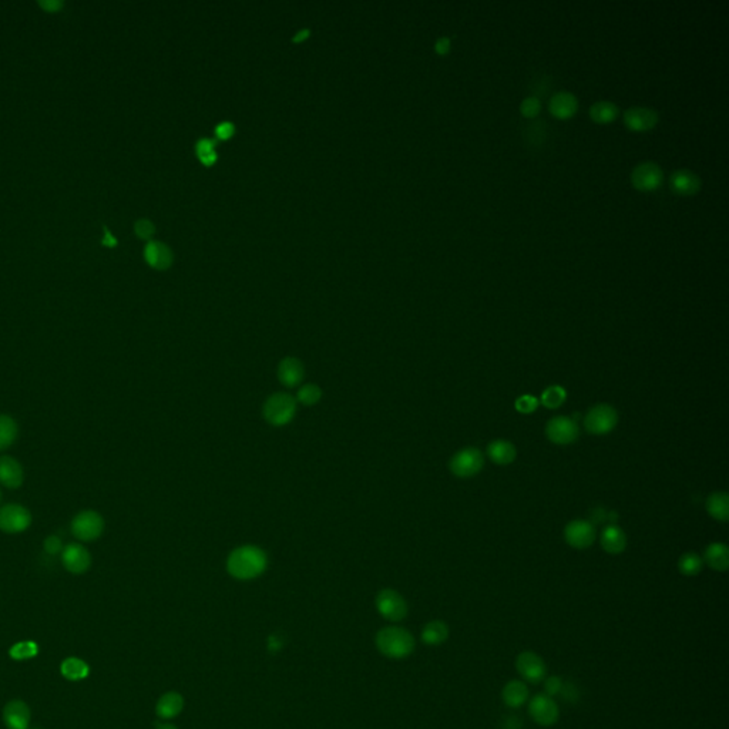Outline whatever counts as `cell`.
<instances>
[{
    "mask_svg": "<svg viewBox=\"0 0 729 729\" xmlns=\"http://www.w3.org/2000/svg\"><path fill=\"white\" fill-rule=\"evenodd\" d=\"M268 566L265 551L257 546H241L232 550L226 558V570L236 580L260 577Z\"/></svg>",
    "mask_w": 729,
    "mask_h": 729,
    "instance_id": "1",
    "label": "cell"
},
{
    "mask_svg": "<svg viewBox=\"0 0 729 729\" xmlns=\"http://www.w3.org/2000/svg\"><path fill=\"white\" fill-rule=\"evenodd\" d=\"M378 650L388 658L403 660L415 650L413 636L401 627H386L377 636Z\"/></svg>",
    "mask_w": 729,
    "mask_h": 729,
    "instance_id": "2",
    "label": "cell"
},
{
    "mask_svg": "<svg viewBox=\"0 0 729 729\" xmlns=\"http://www.w3.org/2000/svg\"><path fill=\"white\" fill-rule=\"evenodd\" d=\"M297 399L287 392L272 394L264 403L263 416L264 419L275 427H281L288 425L295 413H297Z\"/></svg>",
    "mask_w": 729,
    "mask_h": 729,
    "instance_id": "3",
    "label": "cell"
},
{
    "mask_svg": "<svg viewBox=\"0 0 729 729\" xmlns=\"http://www.w3.org/2000/svg\"><path fill=\"white\" fill-rule=\"evenodd\" d=\"M617 411L610 405L599 403L587 412L584 418V427L590 435L601 436L610 433L617 426Z\"/></svg>",
    "mask_w": 729,
    "mask_h": 729,
    "instance_id": "4",
    "label": "cell"
},
{
    "mask_svg": "<svg viewBox=\"0 0 729 729\" xmlns=\"http://www.w3.org/2000/svg\"><path fill=\"white\" fill-rule=\"evenodd\" d=\"M71 534L79 541H94L104 532V519L94 510H84L71 520Z\"/></svg>",
    "mask_w": 729,
    "mask_h": 729,
    "instance_id": "5",
    "label": "cell"
},
{
    "mask_svg": "<svg viewBox=\"0 0 729 729\" xmlns=\"http://www.w3.org/2000/svg\"><path fill=\"white\" fill-rule=\"evenodd\" d=\"M484 466V457L476 447H464L453 454L449 467L450 471L457 477H473Z\"/></svg>",
    "mask_w": 729,
    "mask_h": 729,
    "instance_id": "6",
    "label": "cell"
},
{
    "mask_svg": "<svg viewBox=\"0 0 729 729\" xmlns=\"http://www.w3.org/2000/svg\"><path fill=\"white\" fill-rule=\"evenodd\" d=\"M32 526L30 512L21 505H6L0 507V532L19 534Z\"/></svg>",
    "mask_w": 729,
    "mask_h": 729,
    "instance_id": "7",
    "label": "cell"
},
{
    "mask_svg": "<svg viewBox=\"0 0 729 729\" xmlns=\"http://www.w3.org/2000/svg\"><path fill=\"white\" fill-rule=\"evenodd\" d=\"M377 609L379 614L389 621H402L408 614L405 598L395 590L386 588L377 595Z\"/></svg>",
    "mask_w": 729,
    "mask_h": 729,
    "instance_id": "8",
    "label": "cell"
},
{
    "mask_svg": "<svg viewBox=\"0 0 729 729\" xmlns=\"http://www.w3.org/2000/svg\"><path fill=\"white\" fill-rule=\"evenodd\" d=\"M529 713L540 726H553L560 716V709L554 698L546 694H537L530 699Z\"/></svg>",
    "mask_w": 729,
    "mask_h": 729,
    "instance_id": "9",
    "label": "cell"
},
{
    "mask_svg": "<svg viewBox=\"0 0 729 729\" xmlns=\"http://www.w3.org/2000/svg\"><path fill=\"white\" fill-rule=\"evenodd\" d=\"M580 429L574 419L567 416H556L546 425V436L556 444H570L578 439Z\"/></svg>",
    "mask_w": 729,
    "mask_h": 729,
    "instance_id": "10",
    "label": "cell"
},
{
    "mask_svg": "<svg viewBox=\"0 0 729 729\" xmlns=\"http://www.w3.org/2000/svg\"><path fill=\"white\" fill-rule=\"evenodd\" d=\"M516 668L524 682L539 684L544 681L547 668L543 658L533 651H523L516 658Z\"/></svg>",
    "mask_w": 729,
    "mask_h": 729,
    "instance_id": "11",
    "label": "cell"
},
{
    "mask_svg": "<svg viewBox=\"0 0 729 729\" xmlns=\"http://www.w3.org/2000/svg\"><path fill=\"white\" fill-rule=\"evenodd\" d=\"M631 183L640 191H654L662 183V170L657 163L643 161L634 167Z\"/></svg>",
    "mask_w": 729,
    "mask_h": 729,
    "instance_id": "12",
    "label": "cell"
},
{
    "mask_svg": "<svg viewBox=\"0 0 729 729\" xmlns=\"http://www.w3.org/2000/svg\"><path fill=\"white\" fill-rule=\"evenodd\" d=\"M62 563L69 573L83 574L91 566V556L84 546L79 543H70L64 546L62 551Z\"/></svg>",
    "mask_w": 729,
    "mask_h": 729,
    "instance_id": "13",
    "label": "cell"
},
{
    "mask_svg": "<svg viewBox=\"0 0 729 729\" xmlns=\"http://www.w3.org/2000/svg\"><path fill=\"white\" fill-rule=\"evenodd\" d=\"M564 537L567 544H570L574 549L582 550L594 543L595 529L587 520H573L566 526Z\"/></svg>",
    "mask_w": 729,
    "mask_h": 729,
    "instance_id": "14",
    "label": "cell"
},
{
    "mask_svg": "<svg viewBox=\"0 0 729 729\" xmlns=\"http://www.w3.org/2000/svg\"><path fill=\"white\" fill-rule=\"evenodd\" d=\"M624 123L630 130L647 132L658 123V113L650 107H631L624 113Z\"/></svg>",
    "mask_w": 729,
    "mask_h": 729,
    "instance_id": "15",
    "label": "cell"
},
{
    "mask_svg": "<svg viewBox=\"0 0 729 729\" xmlns=\"http://www.w3.org/2000/svg\"><path fill=\"white\" fill-rule=\"evenodd\" d=\"M304 375V364L295 356H287L278 364V379L287 388L299 386L302 384Z\"/></svg>",
    "mask_w": 729,
    "mask_h": 729,
    "instance_id": "16",
    "label": "cell"
},
{
    "mask_svg": "<svg viewBox=\"0 0 729 729\" xmlns=\"http://www.w3.org/2000/svg\"><path fill=\"white\" fill-rule=\"evenodd\" d=\"M25 480L22 464L12 456L0 457V484L8 489H19Z\"/></svg>",
    "mask_w": 729,
    "mask_h": 729,
    "instance_id": "17",
    "label": "cell"
},
{
    "mask_svg": "<svg viewBox=\"0 0 729 729\" xmlns=\"http://www.w3.org/2000/svg\"><path fill=\"white\" fill-rule=\"evenodd\" d=\"M4 719L9 729H28L30 709L23 701H11L4 711Z\"/></svg>",
    "mask_w": 729,
    "mask_h": 729,
    "instance_id": "18",
    "label": "cell"
},
{
    "mask_svg": "<svg viewBox=\"0 0 729 729\" xmlns=\"http://www.w3.org/2000/svg\"><path fill=\"white\" fill-rule=\"evenodd\" d=\"M701 188V178L691 170H677L671 176V190L679 195L696 194Z\"/></svg>",
    "mask_w": 729,
    "mask_h": 729,
    "instance_id": "19",
    "label": "cell"
},
{
    "mask_svg": "<svg viewBox=\"0 0 729 729\" xmlns=\"http://www.w3.org/2000/svg\"><path fill=\"white\" fill-rule=\"evenodd\" d=\"M550 113L558 118H568L575 114L578 108L577 97L570 91H558L550 97Z\"/></svg>",
    "mask_w": 729,
    "mask_h": 729,
    "instance_id": "20",
    "label": "cell"
},
{
    "mask_svg": "<svg viewBox=\"0 0 729 729\" xmlns=\"http://www.w3.org/2000/svg\"><path fill=\"white\" fill-rule=\"evenodd\" d=\"M601 546L609 554H621L627 547V536L617 524L605 526L601 533Z\"/></svg>",
    "mask_w": 729,
    "mask_h": 729,
    "instance_id": "21",
    "label": "cell"
},
{
    "mask_svg": "<svg viewBox=\"0 0 729 729\" xmlns=\"http://www.w3.org/2000/svg\"><path fill=\"white\" fill-rule=\"evenodd\" d=\"M549 139V125L541 118H533L523 127V140L530 149H540Z\"/></svg>",
    "mask_w": 729,
    "mask_h": 729,
    "instance_id": "22",
    "label": "cell"
},
{
    "mask_svg": "<svg viewBox=\"0 0 729 729\" xmlns=\"http://www.w3.org/2000/svg\"><path fill=\"white\" fill-rule=\"evenodd\" d=\"M144 257L151 267H154L156 270H160V271L168 270L173 264L171 250L167 246L161 244V242H156V241L149 242L146 247V251H144Z\"/></svg>",
    "mask_w": 729,
    "mask_h": 729,
    "instance_id": "23",
    "label": "cell"
},
{
    "mask_svg": "<svg viewBox=\"0 0 729 729\" xmlns=\"http://www.w3.org/2000/svg\"><path fill=\"white\" fill-rule=\"evenodd\" d=\"M503 702L510 708H520L529 699V688L524 681H509L502 689Z\"/></svg>",
    "mask_w": 729,
    "mask_h": 729,
    "instance_id": "24",
    "label": "cell"
},
{
    "mask_svg": "<svg viewBox=\"0 0 729 729\" xmlns=\"http://www.w3.org/2000/svg\"><path fill=\"white\" fill-rule=\"evenodd\" d=\"M516 446L507 440H503V439H498V440H493L489 446H488V456L490 457V460L496 464H500V466H506V464H510L515 461L516 459Z\"/></svg>",
    "mask_w": 729,
    "mask_h": 729,
    "instance_id": "25",
    "label": "cell"
},
{
    "mask_svg": "<svg viewBox=\"0 0 729 729\" xmlns=\"http://www.w3.org/2000/svg\"><path fill=\"white\" fill-rule=\"evenodd\" d=\"M705 563L715 571H726L729 567V550L722 543H712L704 553Z\"/></svg>",
    "mask_w": 729,
    "mask_h": 729,
    "instance_id": "26",
    "label": "cell"
},
{
    "mask_svg": "<svg viewBox=\"0 0 729 729\" xmlns=\"http://www.w3.org/2000/svg\"><path fill=\"white\" fill-rule=\"evenodd\" d=\"M184 706L183 696L178 692H167L164 694L156 706V712L163 719H170L177 716Z\"/></svg>",
    "mask_w": 729,
    "mask_h": 729,
    "instance_id": "27",
    "label": "cell"
},
{
    "mask_svg": "<svg viewBox=\"0 0 729 729\" xmlns=\"http://www.w3.org/2000/svg\"><path fill=\"white\" fill-rule=\"evenodd\" d=\"M420 637L427 645H440L449 638V627L440 620L430 621L423 627Z\"/></svg>",
    "mask_w": 729,
    "mask_h": 729,
    "instance_id": "28",
    "label": "cell"
},
{
    "mask_svg": "<svg viewBox=\"0 0 729 729\" xmlns=\"http://www.w3.org/2000/svg\"><path fill=\"white\" fill-rule=\"evenodd\" d=\"M706 510L711 517L718 522H726L729 517V499L725 492H715L706 499Z\"/></svg>",
    "mask_w": 729,
    "mask_h": 729,
    "instance_id": "29",
    "label": "cell"
},
{
    "mask_svg": "<svg viewBox=\"0 0 729 729\" xmlns=\"http://www.w3.org/2000/svg\"><path fill=\"white\" fill-rule=\"evenodd\" d=\"M19 426L9 415H0V452L9 449L18 439Z\"/></svg>",
    "mask_w": 729,
    "mask_h": 729,
    "instance_id": "30",
    "label": "cell"
},
{
    "mask_svg": "<svg viewBox=\"0 0 729 729\" xmlns=\"http://www.w3.org/2000/svg\"><path fill=\"white\" fill-rule=\"evenodd\" d=\"M590 115L595 123H612V121L619 115V107L612 101L601 100L590 107Z\"/></svg>",
    "mask_w": 729,
    "mask_h": 729,
    "instance_id": "31",
    "label": "cell"
},
{
    "mask_svg": "<svg viewBox=\"0 0 729 729\" xmlns=\"http://www.w3.org/2000/svg\"><path fill=\"white\" fill-rule=\"evenodd\" d=\"M60 671L63 674L64 678L70 679V681H80V679H84L88 672H90V668L88 665L80 660V658H67L62 662V667H60Z\"/></svg>",
    "mask_w": 729,
    "mask_h": 729,
    "instance_id": "32",
    "label": "cell"
},
{
    "mask_svg": "<svg viewBox=\"0 0 729 729\" xmlns=\"http://www.w3.org/2000/svg\"><path fill=\"white\" fill-rule=\"evenodd\" d=\"M530 91L533 93V97L539 98L541 101V98L547 97L551 90H553V79L549 73L546 71H537L532 80H530Z\"/></svg>",
    "mask_w": 729,
    "mask_h": 729,
    "instance_id": "33",
    "label": "cell"
},
{
    "mask_svg": "<svg viewBox=\"0 0 729 729\" xmlns=\"http://www.w3.org/2000/svg\"><path fill=\"white\" fill-rule=\"evenodd\" d=\"M702 566H704L702 558L696 553H692V551H688V553L682 554L679 561H678L679 573L687 575V577L698 575L701 573V570H702Z\"/></svg>",
    "mask_w": 729,
    "mask_h": 729,
    "instance_id": "34",
    "label": "cell"
},
{
    "mask_svg": "<svg viewBox=\"0 0 729 729\" xmlns=\"http://www.w3.org/2000/svg\"><path fill=\"white\" fill-rule=\"evenodd\" d=\"M297 402L304 406H314L322 399V389L315 384H305L297 392Z\"/></svg>",
    "mask_w": 729,
    "mask_h": 729,
    "instance_id": "35",
    "label": "cell"
},
{
    "mask_svg": "<svg viewBox=\"0 0 729 729\" xmlns=\"http://www.w3.org/2000/svg\"><path fill=\"white\" fill-rule=\"evenodd\" d=\"M566 398H567V394L564 391V388L561 386H550L547 388L543 395H541V403L547 408V409H557L560 408L564 402H566Z\"/></svg>",
    "mask_w": 729,
    "mask_h": 729,
    "instance_id": "36",
    "label": "cell"
},
{
    "mask_svg": "<svg viewBox=\"0 0 729 729\" xmlns=\"http://www.w3.org/2000/svg\"><path fill=\"white\" fill-rule=\"evenodd\" d=\"M39 653V647L36 643L33 641H22V643H18L15 644L9 654L13 660H18V661H23V660H30L33 657H36Z\"/></svg>",
    "mask_w": 729,
    "mask_h": 729,
    "instance_id": "37",
    "label": "cell"
},
{
    "mask_svg": "<svg viewBox=\"0 0 729 729\" xmlns=\"http://www.w3.org/2000/svg\"><path fill=\"white\" fill-rule=\"evenodd\" d=\"M541 110V101L533 96L524 98L520 104V111L523 115L526 117H530V118H534Z\"/></svg>",
    "mask_w": 729,
    "mask_h": 729,
    "instance_id": "38",
    "label": "cell"
},
{
    "mask_svg": "<svg viewBox=\"0 0 729 729\" xmlns=\"http://www.w3.org/2000/svg\"><path fill=\"white\" fill-rule=\"evenodd\" d=\"M563 678L560 677H549V678H544V694L554 698V696H558L560 692H561V688H563Z\"/></svg>",
    "mask_w": 729,
    "mask_h": 729,
    "instance_id": "39",
    "label": "cell"
},
{
    "mask_svg": "<svg viewBox=\"0 0 729 729\" xmlns=\"http://www.w3.org/2000/svg\"><path fill=\"white\" fill-rule=\"evenodd\" d=\"M539 406V401L530 395H524L516 401V409L520 413H533Z\"/></svg>",
    "mask_w": 729,
    "mask_h": 729,
    "instance_id": "40",
    "label": "cell"
},
{
    "mask_svg": "<svg viewBox=\"0 0 729 729\" xmlns=\"http://www.w3.org/2000/svg\"><path fill=\"white\" fill-rule=\"evenodd\" d=\"M134 229H136V234L143 238V239H150L153 236V234L156 232V226L149 219H140L136 222L134 225Z\"/></svg>",
    "mask_w": 729,
    "mask_h": 729,
    "instance_id": "41",
    "label": "cell"
},
{
    "mask_svg": "<svg viewBox=\"0 0 729 729\" xmlns=\"http://www.w3.org/2000/svg\"><path fill=\"white\" fill-rule=\"evenodd\" d=\"M235 133V126L232 123H229V121H222V123H219L215 129V136L219 139V140H229Z\"/></svg>",
    "mask_w": 729,
    "mask_h": 729,
    "instance_id": "42",
    "label": "cell"
},
{
    "mask_svg": "<svg viewBox=\"0 0 729 729\" xmlns=\"http://www.w3.org/2000/svg\"><path fill=\"white\" fill-rule=\"evenodd\" d=\"M63 549H64V547H63V544H62V540H60L57 536H50V537H47V539L45 540V550H46L49 554H52V556L62 553V551H63Z\"/></svg>",
    "mask_w": 729,
    "mask_h": 729,
    "instance_id": "43",
    "label": "cell"
},
{
    "mask_svg": "<svg viewBox=\"0 0 729 729\" xmlns=\"http://www.w3.org/2000/svg\"><path fill=\"white\" fill-rule=\"evenodd\" d=\"M560 696L566 701V702H575L578 699V691L575 688L574 684H570V682H564L563 684V688H561V692H560Z\"/></svg>",
    "mask_w": 729,
    "mask_h": 729,
    "instance_id": "44",
    "label": "cell"
},
{
    "mask_svg": "<svg viewBox=\"0 0 729 729\" xmlns=\"http://www.w3.org/2000/svg\"><path fill=\"white\" fill-rule=\"evenodd\" d=\"M197 157L200 159V161L205 166V167H211L217 163V151L215 150H209V151H204V153H198Z\"/></svg>",
    "mask_w": 729,
    "mask_h": 729,
    "instance_id": "45",
    "label": "cell"
},
{
    "mask_svg": "<svg viewBox=\"0 0 729 729\" xmlns=\"http://www.w3.org/2000/svg\"><path fill=\"white\" fill-rule=\"evenodd\" d=\"M450 39L447 36H442L440 39H437V42L435 43V50L437 54H447L449 50H450Z\"/></svg>",
    "mask_w": 729,
    "mask_h": 729,
    "instance_id": "46",
    "label": "cell"
},
{
    "mask_svg": "<svg viewBox=\"0 0 729 729\" xmlns=\"http://www.w3.org/2000/svg\"><path fill=\"white\" fill-rule=\"evenodd\" d=\"M215 142L214 140H209V139H201L197 146H195V151L197 154L198 153H204V151H209V150H215Z\"/></svg>",
    "mask_w": 729,
    "mask_h": 729,
    "instance_id": "47",
    "label": "cell"
},
{
    "mask_svg": "<svg viewBox=\"0 0 729 729\" xmlns=\"http://www.w3.org/2000/svg\"><path fill=\"white\" fill-rule=\"evenodd\" d=\"M520 728H522V722L517 719V716H507L502 723V729H520Z\"/></svg>",
    "mask_w": 729,
    "mask_h": 729,
    "instance_id": "48",
    "label": "cell"
},
{
    "mask_svg": "<svg viewBox=\"0 0 729 729\" xmlns=\"http://www.w3.org/2000/svg\"><path fill=\"white\" fill-rule=\"evenodd\" d=\"M40 5H42L46 11H49V12H54V11H59V9L62 8V5H63V4L60 2V0H46V2H45V0H40Z\"/></svg>",
    "mask_w": 729,
    "mask_h": 729,
    "instance_id": "49",
    "label": "cell"
},
{
    "mask_svg": "<svg viewBox=\"0 0 729 729\" xmlns=\"http://www.w3.org/2000/svg\"><path fill=\"white\" fill-rule=\"evenodd\" d=\"M309 36H311V30H309V29H304V30H299V32L292 38V42H294V43H302V42H304V40H306Z\"/></svg>",
    "mask_w": 729,
    "mask_h": 729,
    "instance_id": "50",
    "label": "cell"
},
{
    "mask_svg": "<svg viewBox=\"0 0 729 729\" xmlns=\"http://www.w3.org/2000/svg\"><path fill=\"white\" fill-rule=\"evenodd\" d=\"M103 244H105V246H108V247L115 246V238H114L108 231H105V236H104V239H103Z\"/></svg>",
    "mask_w": 729,
    "mask_h": 729,
    "instance_id": "51",
    "label": "cell"
},
{
    "mask_svg": "<svg viewBox=\"0 0 729 729\" xmlns=\"http://www.w3.org/2000/svg\"><path fill=\"white\" fill-rule=\"evenodd\" d=\"M159 729H177V728H176V726H173V725H167V723H164V725H160V726H159Z\"/></svg>",
    "mask_w": 729,
    "mask_h": 729,
    "instance_id": "52",
    "label": "cell"
},
{
    "mask_svg": "<svg viewBox=\"0 0 729 729\" xmlns=\"http://www.w3.org/2000/svg\"><path fill=\"white\" fill-rule=\"evenodd\" d=\"M0 500H2V490H0Z\"/></svg>",
    "mask_w": 729,
    "mask_h": 729,
    "instance_id": "53",
    "label": "cell"
}]
</instances>
